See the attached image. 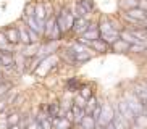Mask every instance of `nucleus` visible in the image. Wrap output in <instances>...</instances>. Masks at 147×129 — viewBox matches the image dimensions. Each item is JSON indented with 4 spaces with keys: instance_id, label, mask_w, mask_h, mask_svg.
<instances>
[{
    "instance_id": "473e14b6",
    "label": "nucleus",
    "mask_w": 147,
    "mask_h": 129,
    "mask_svg": "<svg viewBox=\"0 0 147 129\" xmlns=\"http://www.w3.org/2000/svg\"><path fill=\"white\" fill-rule=\"evenodd\" d=\"M146 16H147V11H146Z\"/></svg>"
},
{
    "instance_id": "1a4fd4ad",
    "label": "nucleus",
    "mask_w": 147,
    "mask_h": 129,
    "mask_svg": "<svg viewBox=\"0 0 147 129\" xmlns=\"http://www.w3.org/2000/svg\"><path fill=\"white\" fill-rule=\"evenodd\" d=\"M16 28H18V34H20V44H21V45L31 44L29 32H28V26L24 24V21H21L20 24H16Z\"/></svg>"
},
{
    "instance_id": "4468645a",
    "label": "nucleus",
    "mask_w": 147,
    "mask_h": 129,
    "mask_svg": "<svg viewBox=\"0 0 147 129\" xmlns=\"http://www.w3.org/2000/svg\"><path fill=\"white\" fill-rule=\"evenodd\" d=\"M120 39H123L125 42H128V44H131V45H134V44H139L141 40H139L136 36L131 32L129 29H123V31H120Z\"/></svg>"
},
{
    "instance_id": "6ab92c4d",
    "label": "nucleus",
    "mask_w": 147,
    "mask_h": 129,
    "mask_svg": "<svg viewBox=\"0 0 147 129\" xmlns=\"http://www.w3.org/2000/svg\"><path fill=\"white\" fill-rule=\"evenodd\" d=\"M146 48H147V42H139L131 45L129 52L131 53H146Z\"/></svg>"
},
{
    "instance_id": "f03ea898",
    "label": "nucleus",
    "mask_w": 147,
    "mask_h": 129,
    "mask_svg": "<svg viewBox=\"0 0 147 129\" xmlns=\"http://www.w3.org/2000/svg\"><path fill=\"white\" fill-rule=\"evenodd\" d=\"M123 100L128 103V107L131 108V112H133L136 116L146 113V105H144L142 100L139 99L134 92H126V94L123 95Z\"/></svg>"
},
{
    "instance_id": "f8f14e48",
    "label": "nucleus",
    "mask_w": 147,
    "mask_h": 129,
    "mask_svg": "<svg viewBox=\"0 0 147 129\" xmlns=\"http://www.w3.org/2000/svg\"><path fill=\"white\" fill-rule=\"evenodd\" d=\"M91 48L95 53H107L110 50V45L105 40H102V39H97V40H92L91 42Z\"/></svg>"
},
{
    "instance_id": "f257e3e1",
    "label": "nucleus",
    "mask_w": 147,
    "mask_h": 129,
    "mask_svg": "<svg viewBox=\"0 0 147 129\" xmlns=\"http://www.w3.org/2000/svg\"><path fill=\"white\" fill-rule=\"evenodd\" d=\"M55 18H57V26L60 28V31L63 32V36H65L66 32H71L76 16L73 15V11H71L68 7H63V8L55 15Z\"/></svg>"
},
{
    "instance_id": "20e7f679",
    "label": "nucleus",
    "mask_w": 147,
    "mask_h": 129,
    "mask_svg": "<svg viewBox=\"0 0 147 129\" xmlns=\"http://www.w3.org/2000/svg\"><path fill=\"white\" fill-rule=\"evenodd\" d=\"M118 102V110H120V113H121V116L125 118L129 124H133L134 121H136V115H134L133 112H131V108L128 107V103L125 102L123 99H120V100H117Z\"/></svg>"
},
{
    "instance_id": "bb28decb",
    "label": "nucleus",
    "mask_w": 147,
    "mask_h": 129,
    "mask_svg": "<svg viewBox=\"0 0 147 129\" xmlns=\"http://www.w3.org/2000/svg\"><path fill=\"white\" fill-rule=\"evenodd\" d=\"M66 118V120L69 121V123H73L74 121V115H73V110H68V112H65V115H63Z\"/></svg>"
},
{
    "instance_id": "c756f323",
    "label": "nucleus",
    "mask_w": 147,
    "mask_h": 129,
    "mask_svg": "<svg viewBox=\"0 0 147 129\" xmlns=\"http://www.w3.org/2000/svg\"><path fill=\"white\" fill-rule=\"evenodd\" d=\"M142 84H144V86H146V89H147V82H142Z\"/></svg>"
},
{
    "instance_id": "72a5a7b5",
    "label": "nucleus",
    "mask_w": 147,
    "mask_h": 129,
    "mask_svg": "<svg viewBox=\"0 0 147 129\" xmlns=\"http://www.w3.org/2000/svg\"><path fill=\"white\" fill-rule=\"evenodd\" d=\"M146 53H147V48H146Z\"/></svg>"
},
{
    "instance_id": "dca6fc26",
    "label": "nucleus",
    "mask_w": 147,
    "mask_h": 129,
    "mask_svg": "<svg viewBox=\"0 0 147 129\" xmlns=\"http://www.w3.org/2000/svg\"><path fill=\"white\" fill-rule=\"evenodd\" d=\"M81 86L82 84H79L76 77H71V79L66 81V92H79Z\"/></svg>"
},
{
    "instance_id": "423d86ee",
    "label": "nucleus",
    "mask_w": 147,
    "mask_h": 129,
    "mask_svg": "<svg viewBox=\"0 0 147 129\" xmlns=\"http://www.w3.org/2000/svg\"><path fill=\"white\" fill-rule=\"evenodd\" d=\"M89 26H91V21H89V18H76L74 19V24H73V32L76 36H81L82 32H86L89 29Z\"/></svg>"
},
{
    "instance_id": "cd10ccee",
    "label": "nucleus",
    "mask_w": 147,
    "mask_h": 129,
    "mask_svg": "<svg viewBox=\"0 0 147 129\" xmlns=\"http://www.w3.org/2000/svg\"><path fill=\"white\" fill-rule=\"evenodd\" d=\"M138 8H141L142 11H147V0H139Z\"/></svg>"
},
{
    "instance_id": "7ed1b4c3",
    "label": "nucleus",
    "mask_w": 147,
    "mask_h": 129,
    "mask_svg": "<svg viewBox=\"0 0 147 129\" xmlns=\"http://www.w3.org/2000/svg\"><path fill=\"white\" fill-rule=\"evenodd\" d=\"M113 116H115V112H113V105L108 102H104L102 105V112H100V116L99 120H97V124L105 128L108 123H112L113 121Z\"/></svg>"
},
{
    "instance_id": "412c9836",
    "label": "nucleus",
    "mask_w": 147,
    "mask_h": 129,
    "mask_svg": "<svg viewBox=\"0 0 147 129\" xmlns=\"http://www.w3.org/2000/svg\"><path fill=\"white\" fill-rule=\"evenodd\" d=\"M86 103H87V99H84L81 94H76L74 95V99H73V105H76V107L82 108L84 110V107H86Z\"/></svg>"
},
{
    "instance_id": "9d476101",
    "label": "nucleus",
    "mask_w": 147,
    "mask_h": 129,
    "mask_svg": "<svg viewBox=\"0 0 147 129\" xmlns=\"http://www.w3.org/2000/svg\"><path fill=\"white\" fill-rule=\"evenodd\" d=\"M34 18L40 23V24H45V21H47V18H49V13H47V10H45V5L44 3H36Z\"/></svg>"
},
{
    "instance_id": "5701e85b",
    "label": "nucleus",
    "mask_w": 147,
    "mask_h": 129,
    "mask_svg": "<svg viewBox=\"0 0 147 129\" xmlns=\"http://www.w3.org/2000/svg\"><path fill=\"white\" fill-rule=\"evenodd\" d=\"M136 124L139 126V128L142 129H147V113H142V115L136 116V121H134Z\"/></svg>"
},
{
    "instance_id": "39448f33",
    "label": "nucleus",
    "mask_w": 147,
    "mask_h": 129,
    "mask_svg": "<svg viewBox=\"0 0 147 129\" xmlns=\"http://www.w3.org/2000/svg\"><path fill=\"white\" fill-rule=\"evenodd\" d=\"M78 37L86 39V40H89V42H92V40H97V39H100L99 23H97V24H95V23H91V26H89V29H87L86 32H82L81 36H78Z\"/></svg>"
},
{
    "instance_id": "7c9ffc66",
    "label": "nucleus",
    "mask_w": 147,
    "mask_h": 129,
    "mask_svg": "<svg viewBox=\"0 0 147 129\" xmlns=\"http://www.w3.org/2000/svg\"><path fill=\"white\" fill-rule=\"evenodd\" d=\"M146 113H147V105H146Z\"/></svg>"
},
{
    "instance_id": "0eeeda50",
    "label": "nucleus",
    "mask_w": 147,
    "mask_h": 129,
    "mask_svg": "<svg viewBox=\"0 0 147 129\" xmlns=\"http://www.w3.org/2000/svg\"><path fill=\"white\" fill-rule=\"evenodd\" d=\"M3 34L8 40V44L11 45H20V34H18V28L16 26H8V28H5L3 29Z\"/></svg>"
},
{
    "instance_id": "a878e982",
    "label": "nucleus",
    "mask_w": 147,
    "mask_h": 129,
    "mask_svg": "<svg viewBox=\"0 0 147 129\" xmlns=\"http://www.w3.org/2000/svg\"><path fill=\"white\" fill-rule=\"evenodd\" d=\"M7 107H8V103H7V99H0V113H3L5 110H7Z\"/></svg>"
},
{
    "instance_id": "c85d7f7f",
    "label": "nucleus",
    "mask_w": 147,
    "mask_h": 129,
    "mask_svg": "<svg viewBox=\"0 0 147 129\" xmlns=\"http://www.w3.org/2000/svg\"><path fill=\"white\" fill-rule=\"evenodd\" d=\"M8 129H21V128H20V126H18V124H15V126H10Z\"/></svg>"
},
{
    "instance_id": "2f4dec72",
    "label": "nucleus",
    "mask_w": 147,
    "mask_h": 129,
    "mask_svg": "<svg viewBox=\"0 0 147 129\" xmlns=\"http://www.w3.org/2000/svg\"><path fill=\"white\" fill-rule=\"evenodd\" d=\"M0 66H2V61H0Z\"/></svg>"
},
{
    "instance_id": "2eb2a0df",
    "label": "nucleus",
    "mask_w": 147,
    "mask_h": 129,
    "mask_svg": "<svg viewBox=\"0 0 147 129\" xmlns=\"http://www.w3.org/2000/svg\"><path fill=\"white\" fill-rule=\"evenodd\" d=\"M95 124H97V121L91 115H86L82 118L81 124H79V129H95Z\"/></svg>"
},
{
    "instance_id": "aec40b11",
    "label": "nucleus",
    "mask_w": 147,
    "mask_h": 129,
    "mask_svg": "<svg viewBox=\"0 0 147 129\" xmlns=\"http://www.w3.org/2000/svg\"><path fill=\"white\" fill-rule=\"evenodd\" d=\"M120 5H121V8L123 10H131V8H136L139 5V0H121L120 2Z\"/></svg>"
},
{
    "instance_id": "393cba45",
    "label": "nucleus",
    "mask_w": 147,
    "mask_h": 129,
    "mask_svg": "<svg viewBox=\"0 0 147 129\" xmlns=\"http://www.w3.org/2000/svg\"><path fill=\"white\" fill-rule=\"evenodd\" d=\"M36 13V5L34 3H28L24 8V16H34Z\"/></svg>"
},
{
    "instance_id": "b1692460",
    "label": "nucleus",
    "mask_w": 147,
    "mask_h": 129,
    "mask_svg": "<svg viewBox=\"0 0 147 129\" xmlns=\"http://www.w3.org/2000/svg\"><path fill=\"white\" fill-rule=\"evenodd\" d=\"M78 2H79V3H81L89 13L94 10V2H92V0H78Z\"/></svg>"
},
{
    "instance_id": "4be33fe9",
    "label": "nucleus",
    "mask_w": 147,
    "mask_h": 129,
    "mask_svg": "<svg viewBox=\"0 0 147 129\" xmlns=\"http://www.w3.org/2000/svg\"><path fill=\"white\" fill-rule=\"evenodd\" d=\"M78 94H81L82 97H84V99H87V100L91 99V97H94V92H92V89H91L89 86H84V84L81 86V89H79Z\"/></svg>"
},
{
    "instance_id": "a211bd4d",
    "label": "nucleus",
    "mask_w": 147,
    "mask_h": 129,
    "mask_svg": "<svg viewBox=\"0 0 147 129\" xmlns=\"http://www.w3.org/2000/svg\"><path fill=\"white\" fill-rule=\"evenodd\" d=\"M20 120H21V115L18 112H13V113H10V115H7V123H8V126L20 124Z\"/></svg>"
},
{
    "instance_id": "f3484780",
    "label": "nucleus",
    "mask_w": 147,
    "mask_h": 129,
    "mask_svg": "<svg viewBox=\"0 0 147 129\" xmlns=\"http://www.w3.org/2000/svg\"><path fill=\"white\" fill-rule=\"evenodd\" d=\"M73 15L76 18H87L89 16V11H87L84 7H82L79 2H76V5H74V10H73Z\"/></svg>"
},
{
    "instance_id": "ddd939ff",
    "label": "nucleus",
    "mask_w": 147,
    "mask_h": 129,
    "mask_svg": "<svg viewBox=\"0 0 147 129\" xmlns=\"http://www.w3.org/2000/svg\"><path fill=\"white\" fill-rule=\"evenodd\" d=\"M126 15L129 18H133V19H136V21H141V23H144L147 19V16H146V11H142L141 8H131V10H128V11H125Z\"/></svg>"
},
{
    "instance_id": "6e6552de",
    "label": "nucleus",
    "mask_w": 147,
    "mask_h": 129,
    "mask_svg": "<svg viewBox=\"0 0 147 129\" xmlns=\"http://www.w3.org/2000/svg\"><path fill=\"white\" fill-rule=\"evenodd\" d=\"M45 113L50 120L61 116V108H60V102H50L49 105H45Z\"/></svg>"
},
{
    "instance_id": "9b49d317",
    "label": "nucleus",
    "mask_w": 147,
    "mask_h": 129,
    "mask_svg": "<svg viewBox=\"0 0 147 129\" xmlns=\"http://www.w3.org/2000/svg\"><path fill=\"white\" fill-rule=\"evenodd\" d=\"M129 48H131V44L125 42L123 39H118L115 44L110 45V50L115 52V53H126V52H129Z\"/></svg>"
}]
</instances>
